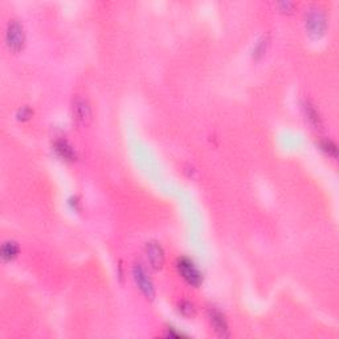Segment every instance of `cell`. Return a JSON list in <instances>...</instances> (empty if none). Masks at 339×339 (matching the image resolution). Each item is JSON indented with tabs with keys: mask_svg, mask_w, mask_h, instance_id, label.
Instances as JSON below:
<instances>
[{
	"mask_svg": "<svg viewBox=\"0 0 339 339\" xmlns=\"http://www.w3.org/2000/svg\"><path fill=\"white\" fill-rule=\"evenodd\" d=\"M145 252L148 264H150V267L152 269L158 270L163 267V264H165V252H163V248L161 247V244L157 243V241H150V243L146 244Z\"/></svg>",
	"mask_w": 339,
	"mask_h": 339,
	"instance_id": "8992f818",
	"label": "cell"
},
{
	"mask_svg": "<svg viewBox=\"0 0 339 339\" xmlns=\"http://www.w3.org/2000/svg\"><path fill=\"white\" fill-rule=\"evenodd\" d=\"M210 321H211L212 327L215 329L216 334L221 338H228L229 336V327L225 321L224 316L218 311V310H210Z\"/></svg>",
	"mask_w": 339,
	"mask_h": 339,
	"instance_id": "52a82bcc",
	"label": "cell"
},
{
	"mask_svg": "<svg viewBox=\"0 0 339 339\" xmlns=\"http://www.w3.org/2000/svg\"><path fill=\"white\" fill-rule=\"evenodd\" d=\"M6 44L11 52H20L25 44V32L19 20H10L6 31Z\"/></svg>",
	"mask_w": 339,
	"mask_h": 339,
	"instance_id": "7a4b0ae2",
	"label": "cell"
},
{
	"mask_svg": "<svg viewBox=\"0 0 339 339\" xmlns=\"http://www.w3.org/2000/svg\"><path fill=\"white\" fill-rule=\"evenodd\" d=\"M321 148H322L326 154H329V157H331V158H336V146L334 145L331 141L321 142Z\"/></svg>",
	"mask_w": 339,
	"mask_h": 339,
	"instance_id": "8fae6325",
	"label": "cell"
},
{
	"mask_svg": "<svg viewBox=\"0 0 339 339\" xmlns=\"http://www.w3.org/2000/svg\"><path fill=\"white\" fill-rule=\"evenodd\" d=\"M303 108H305V113H306V117H307V119L310 121V123H311L313 126H316L317 128H320L321 126H322L320 113L317 112L316 108H314V106L311 105L310 102L305 103V105H303Z\"/></svg>",
	"mask_w": 339,
	"mask_h": 339,
	"instance_id": "30bf717a",
	"label": "cell"
},
{
	"mask_svg": "<svg viewBox=\"0 0 339 339\" xmlns=\"http://www.w3.org/2000/svg\"><path fill=\"white\" fill-rule=\"evenodd\" d=\"M179 310L180 313L186 317H192L195 316V307L191 302L188 301H183V302L179 303Z\"/></svg>",
	"mask_w": 339,
	"mask_h": 339,
	"instance_id": "7c38bea8",
	"label": "cell"
},
{
	"mask_svg": "<svg viewBox=\"0 0 339 339\" xmlns=\"http://www.w3.org/2000/svg\"><path fill=\"white\" fill-rule=\"evenodd\" d=\"M31 115H32V110L30 108H23V109H20L19 113H17V118L21 119V121H25V119H30Z\"/></svg>",
	"mask_w": 339,
	"mask_h": 339,
	"instance_id": "5bb4252c",
	"label": "cell"
},
{
	"mask_svg": "<svg viewBox=\"0 0 339 339\" xmlns=\"http://www.w3.org/2000/svg\"><path fill=\"white\" fill-rule=\"evenodd\" d=\"M19 253V245L15 241H4L0 249V256L3 261H12Z\"/></svg>",
	"mask_w": 339,
	"mask_h": 339,
	"instance_id": "9c48e42d",
	"label": "cell"
},
{
	"mask_svg": "<svg viewBox=\"0 0 339 339\" xmlns=\"http://www.w3.org/2000/svg\"><path fill=\"white\" fill-rule=\"evenodd\" d=\"M178 270L181 277L185 278L186 282H188L192 286L198 288L203 282V274L199 270V268L194 264V261L187 258V257H181L178 261Z\"/></svg>",
	"mask_w": 339,
	"mask_h": 339,
	"instance_id": "3957f363",
	"label": "cell"
},
{
	"mask_svg": "<svg viewBox=\"0 0 339 339\" xmlns=\"http://www.w3.org/2000/svg\"><path fill=\"white\" fill-rule=\"evenodd\" d=\"M55 151L59 155L60 158L64 159V161H74L76 159V151L74 148L68 143L66 141H57L55 143Z\"/></svg>",
	"mask_w": 339,
	"mask_h": 339,
	"instance_id": "ba28073f",
	"label": "cell"
},
{
	"mask_svg": "<svg viewBox=\"0 0 339 339\" xmlns=\"http://www.w3.org/2000/svg\"><path fill=\"white\" fill-rule=\"evenodd\" d=\"M305 27L310 36L314 39L322 37L327 31V17L321 8H310L305 17Z\"/></svg>",
	"mask_w": 339,
	"mask_h": 339,
	"instance_id": "6da1fadb",
	"label": "cell"
},
{
	"mask_svg": "<svg viewBox=\"0 0 339 339\" xmlns=\"http://www.w3.org/2000/svg\"><path fill=\"white\" fill-rule=\"evenodd\" d=\"M133 276H134L135 283L138 285L139 290L145 294L146 298L152 300L155 296L154 285H152V281L150 280V277H148L147 273H146V270L143 269L139 264L133 268Z\"/></svg>",
	"mask_w": 339,
	"mask_h": 339,
	"instance_id": "5b68a950",
	"label": "cell"
},
{
	"mask_svg": "<svg viewBox=\"0 0 339 339\" xmlns=\"http://www.w3.org/2000/svg\"><path fill=\"white\" fill-rule=\"evenodd\" d=\"M73 118L81 127H88L93 119L92 106L85 98H76L73 102Z\"/></svg>",
	"mask_w": 339,
	"mask_h": 339,
	"instance_id": "277c9868",
	"label": "cell"
},
{
	"mask_svg": "<svg viewBox=\"0 0 339 339\" xmlns=\"http://www.w3.org/2000/svg\"><path fill=\"white\" fill-rule=\"evenodd\" d=\"M278 6H280L281 8H282V11L288 10V12H290V11L293 10L294 3H290V2H286V3H280V4H278Z\"/></svg>",
	"mask_w": 339,
	"mask_h": 339,
	"instance_id": "9a60e30c",
	"label": "cell"
},
{
	"mask_svg": "<svg viewBox=\"0 0 339 339\" xmlns=\"http://www.w3.org/2000/svg\"><path fill=\"white\" fill-rule=\"evenodd\" d=\"M267 45H268V40L264 37L263 40H260L258 41V44H257V46L254 48V57H260L263 56L264 53H265V50H267Z\"/></svg>",
	"mask_w": 339,
	"mask_h": 339,
	"instance_id": "4fadbf2b",
	"label": "cell"
}]
</instances>
